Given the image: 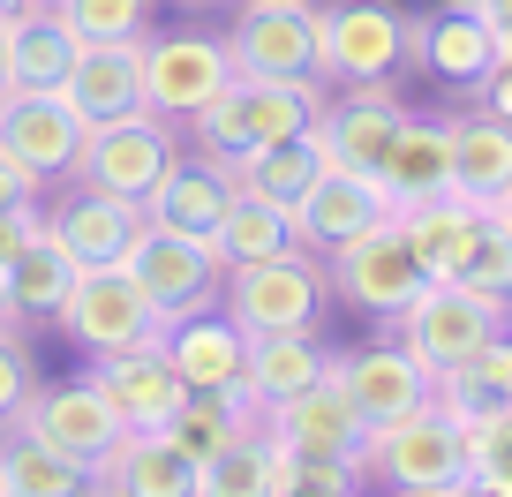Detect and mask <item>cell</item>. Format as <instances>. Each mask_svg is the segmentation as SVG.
I'll return each mask as SVG.
<instances>
[{"label": "cell", "instance_id": "obj_14", "mask_svg": "<svg viewBox=\"0 0 512 497\" xmlns=\"http://www.w3.org/2000/svg\"><path fill=\"white\" fill-rule=\"evenodd\" d=\"M234 83V53L226 38H204V31H174V38H144V106L151 113H189L204 106L211 91Z\"/></svg>", "mask_w": 512, "mask_h": 497}, {"label": "cell", "instance_id": "obj_12", "mask_svg": "<svg viewBox=\"0 0 512 497\" xmlns=\"http://www.w3.org/2000/svg\"><path fill=\"white\" fill-rule=\"evenodd\" d=\"M264 430H272L294 460H362V445H369V415L339 392V377L264 407Z\"/></svg>", "mask_w": 512, "mask_h": 497}, {"label": "cell", "instance_id": "obj_19", "mask_svg": "<svg viewBox=\"0 0 512 497\" xmlns=\"http://www.w3.org/2000/svg\"><path fill=\"white\" fill-rule=\"evenodd\" d=\"M91 385L106 392L113 407H121V422H128V430H166V415H174V407L189 400V385H181V369L166 362V347L98 354V362H91Z\"/></svg>", "mask_w": 512, "mask_h": 497}, {"label": "cell", "instance_id": "obj_39", "mask_svg": "<svg viewBox=\"0 0 512 497\" xmlns=\"http://www.w3.org/2000/svg\"><path fill=\"white\" fill-rule=\"evenodd\" d=\"M31 392H38V362H31V347H23V332L0 324V430H16Z\"/></svg>", "mask_w": 512, "mask_h": 497}, {"label": "cell", "instance_id": "obj_40", "mask_svg": "<svg viewBox=\"0 0 512 497\" xmlns=\"http://www.w3.org/2000/svg\"><path fill=\"white\" fill-rule=\"evenodd\" d=\"M362 482V460H294V497H347Z\"/></svg>", "mask_w": 512, "mask_h": 497}, {"label": "cell", "instance_id": "obj_23", "mask_svg": "<svg viewBox=\"0 0 512 497\" xmlns=\"http://www.w3.org/2000/svg\"><path fill=\"white\" fill-rule=\"evenodd\" d=\"M324 377H332V347L317 332H264V339H249V362H241V392L256 407H279L294 392L324 385Z\"/></svg>", "mask_w": 512, "mask_h": 497}, {"label": "cell", "instance_id": "obj_38", "mask_svg": "<svg viewBox=\"0 0 512 497\" xmlns=\"http://www.w3.org/2000/svg\"><path fill=\"white\" fill-rule=\"evenodd\" d=\"M452 279H460V287H475V294H497V302H512V234L490 219V226H482V241L467 249V264H460Z\"/></svg>", "mask_w": 512, "mask_h": 497}, {"label": "cell", "instance_id": "obj_3", "mask_svg": "<svg viewBox=\"0 0 512 497\" xmlns=\"http://www.w3.org/2000/svg\"><path fill=\"white\" fill-rule=\"evenodd\" d=\"M392 324H400V347L437 377V369H452V362H475L497 332H512V302L475 294V287H460V279H430Z\"/></svg>", "mask_w": 512, "mask_h": 497}, {"label": "cell", "instance_id": "obj_30", "mask_svg": "<svg viewBox=\"0 0 512 497\" xmlns=\"http://www.w3.org/2000/svg\"><path fill=\"white\" fill-rule=\"evenodd\" d=\"M226 196H234V181H226V166L211 159H174L159 174V189L144 196V219L151 226H174V234H211L226 211Z\"/></svg>", "mask_w": 512, "mask_h": 497}, {"label": "cell", "instance_id": "obj_1", "mask_svg": "<svg viewBox=\"0 0 512 497\" xmlns=\"http://www.w3.org/2000/svg\"><path fill=\"white\" fill-rule=\"evenodd\" d=\"M362 475L384 482V490H407V497H452V490H475V460H467V422H452L445 407H415L400 422H369V445H362Z\"/></svg>", "mask_w": 512, "mask_h": 497}, {"label": "cell", "instance_id": "obj_25", "mask_svg": "<svg viewBox=\"0 0 512 497\" xmlns=\"http://www.w3.org/2000/svg\"><path fill=\"white\" fill-rule=\"evenodd\" d=\"M68 287H76V257H68L46 226H38V234L16 249V264L0 272V317L53 324V317H61V302H68Z\"/></svg>", "mask_w": 512, "mask_h": 497}, {"label": "cell", "instance_id": "obj_33", "mask_svg": "<svg viewBox=\"0 0 512 497\" xmlns=\"http://www.w3.org/2000/svg\"><path fill=\"white\" fill-rule=\"evenodd\" d=\"M317 174H324V151L309 144V136H287V144H256L249 159H234L226 166V181L234 189H256V196H272V204H302L309 189H317Z\"/></svg>", "mask_w": 512, "mask_h": 497}, {"label": "cell", "instance_id": "obj_29", "mask_svg": "<svg viewBox=\"0 0 512 497\" xmlns=\"http://www.w3.org/2000/svg\"><path fill=\"white\" fill-rule=\"evenodd\" d=\"M482 226H490V211L467 204V196H430V204H407L400 211V234H407V249L422 257V272H430V279L460 272L467 249L482 241Z\"/></svg>", "mask_w": 512, "mask_h": 497}, {"label": "cell", "instance_id": "obj_22", "mask_svg": "<svg viewBox=\"0 0 512 497\" xmlns=\"http://www.w3.org/2000/svg\"><path fill=\"white\" fill-rule=\"evenodd\" d=\"M377 181H384V196H392V211L452 196V121H415V113H407V129L392 136Z\"/></svg>", "mask_w": 512, "mask_h": 497}, {"label": "cell", "instance_id": "obj_16", "mask_svg": "<svg viewBox=\"0 0 512 497\" xmlns=\"http://www.w3.org/2000/svg\"><path fill=\"white\" fill-rule=\"evenodd\" d=\"M392 219V196H384L377 174H354V166H324L317 189L294 204V226H302V249H324L332 257L339 241L369 234V226Z\"/></svg>", "mask_w": 512, "mask_h": 497}, {"label": "cell", "instance_id": "obj_18", "mask_svg": "<svg viewBox=\"0 0 512 497\" xmlns=\"http://www.w3.org/2000/svg\"><path fill=\"white\" fill-rule=\"evenodd\" d=\"M166 362L181 369L189 392H241V362H249V332L226 309H189L166 324Z\"/></svg>", "mask_w": 512, "mask_h": 497}, {"label": "cell", "instance_id": "obj_27", "mask_svg": "<svg viewBox=\"0 0 512 497\" xmlns=\"http://www.w3.org/2000/svg\"><path fill=\"white\" fill-rule=\"evenodd\" d=\"M512 189V121H497L490 106L460 113L452 121V196L490 211Z\"/></svg>", "mask_w": 512, "mask_h": 497}, {"label": "cell", "instance_id": "obj_21", "mask_svg": "<svg viewBox=\"0 0 512 497\" xmlns=\"http://www.w3.org/2000/svg\"><path fill=\"white\" fill-rule=\"evenodd\" d=\"M91 475L98 490H121V497H196V460L166 430H121V445Z\"/></svg>", "mask_w": 512, "mask_h": 497}, {"label": "cell", "instance_id": "obj_47", "mask_svg": "<svg viewBox=\"0 0 512 497\" xmlns=\"http://www.w3.org/2000/svg\"><path fill=\"white\" fill-rule=\"evenodd\" d=\"M23 8H38V0H0V16H23Z\"/></svg>", "mask_w": 512, "mask_h": 497}, {"label": "cell", "instance_id": "obj_36", "mask_svg": "<svg viewBox=\"0 0 512 497\" xmlns=\"http://www.w3.org/2000/svg\"><path fill=\"white\" fill-rule=\"evenodd\" d=\"M53 16H61L83 46H106V38H144L151 0H53Z\"/></svg>", "mask_w": 512, "mask_h": 497}, {"label": "cell", "instance_id": "obj_35", "mask_svg": "<svg viewBox=\"0 0 512 497\" xmlns=\"http://www.w3.org/2000/svg\"><path fill=\"white\" fill-rule=\"evenodd\" d=\"M181 121H189V136H196V159H211V166H234V159H249V151H256L249 106H241V76L226 83V91H211L204 106H189Z\"/></svg>", "mask_w": 512, "mask_h": 497}, {"label": "cell", "instance_id": "obj_11", "mask_svg": "<svg viewBox=\"0 0 512 497\" xmlns=\"http://www.w3.org/2000/svg\"><path fill=\"white\" fill-rule=\"evenodd\" d=\"M226 53H234V76H317V8L309 0H241Z\"/></svg>", "mask_w": 512, "mask_h": 497}, {"label": "cell", "instance_id": "obj_8", "mask_svg": "<svg viewBox=\"0 0 512 497\" xmlns=\"http://www.w3.org/2000/svg\"><path fill=\"white\" fill-rule=\"evenodd\" d=\"M121 272L151 294V309H159L166 324L189 317V309H211L219 302V279H226L204 234H174V226H151V219H144V234L128 241Z\"/></svg>", "mask_w": 512, "mask_h": 497}, {"label": "cell", "instance_id": "obj_46", "mask_svg": "<svg viewBox=\"0 0 512 497\" xmlns=\"http://www.w3.org/2000/svg\"><path fill=\"white\" fill-rule=\"evenodd\" d=\"M0 91H8V16H0Z\"/></svg>", "mask_w": 512, "mask_h": 497}, {"label": "cell", "instance_id": "obj_41", "mask_svg": "<svg viewBox=\"0 0 512 497\" xmlns=\"http://www.w3.org/2000/svg\"><path fill=\"white\" fill-rule=\"evenodd\" d=\"M38 196H46V181H38V174H31V166H23V159H16V151L0 144V211H31V204H38Z\"/></svg>", "mask_w": 512, "mask_h": 497}, {"label": "cell", "instance_id": "obj_37", "mask_svg": "<svg viewBox=\"0 0 512 497\" xmlns=\"http://www.w3.org/2000/svg\"><path fill=\"white\" fill-rule=\"evenodd\" d=\"M467 460H475V490L512 497V400L490 407L482 422H467Z\"/></svg>", "mask_w": 512, "mask_h": 497}, {"label": "cell", "instance_id": "obj_13", "mask_svg": "<svg viewBox=\"0 0 512 497\" xmlns=\"http://www.w3.org/2000/svg\"><path fill=\"white\" fill-rule=\"evenodd\" d=\"M0 144L16 151L38 181L68 174L83 151V113L68 106V91H31V83H8L0 91Z\"/></svg>", "mask_w": 512, "mask_h": 497}, {"label": "cell", "instance_id": "obj_44", "mask_svg": "<svg viewBox=\"0 0 512 497\" xmlns=\"http://www.w3.org/2000/svg\"><path fill=\"white\" fill-rule=\"evenodd\" d=\"M482 369H490L497 385H505V400H512V332H497L490 347H482Z\"/></svg>", "mask_w": 512, "mask_h": 497}, {"label": "cell", "instance_id": "obj_6", "mask_svg": "<svg viewBox=\"0 0 512 497\" xmlns=\"http://www.w3.org/2000/svg\"><path fill=\"white\" fill-rule=\"evenodd\" d=\"M53 324H61L68 347H83L91 362H98V354H128V347H159V339H166V317L151 309V294L136 287L121 264H106V272H76V287H68V302H61Z\"/></svg>", "mask_w": 512, "mask_h": 497}, {"label": "cell", "instance_id": "obj_45", "mask_svg": "<svg viewBox=\"0 0 512 497\" xmlns=\"http://www.w3.org/2000/svg\"><path fill=\"white\" fill-rule=\"evenodd\" d=\"M490 219H497V226H505V234H512V189H505V196H497V204H490Z\"/></svg>", "mask_w": 512, "mask_h": 497}, {"label": "cell", "instance_id": "obj_26", "mask_svg": "<svg viewBox=\"0 0 512 497\" xmlns=\"http://www.w3.org/2000/svg\"><path fill=\"white\" fill-rule=\"evenodd\" d=\"M407 61H422L437 83H460V91H475L482 68L497 61V31L467 8V0H452L445 16L415 23V46H407Z\"/></svg>", "mask_w": 512, "mask_h": 497}, {"label": "cell", "instance_id": "obj_31", "mask_svg": "<svg viewBox=\"0 0 512 497\" xmlns=\"http://www.w3.org/2000/svg\"><path fill=\"white\" fill-rule=\"evenodd\" d=\"M83 38L68 31L61 16H53V0H38V8H23V16H8V83H31V91H61L68 68H76Z\"/></svg>", "mask_w": 512, "mask_h": 497}, {"label": "cell", "instance_id": "obj_28", "mask_svg": "<svg viewBox=\"0 0 512 497\" xmlns=\"http://www.w3.org/2000/svg\"><path fill=\"white\" fill-rule=\"evenodd\" d=\"M204 241H211V257H219V272H234V264L302 249V226H294L287 204H272V196H256V189H234L226 211H219V226H211Z\"/></svg>", "mask_w": 512, "mask_h": 497}, {"label": "cell", "instance_id": "obj_32", "mask_svg": "<svg viewBox=\"0 0 512 497\" xmlns=\"http://www.w3.org/2000/svg\"><path fill=\"white\" fill-rule=\"evenodd\" d=\"M256 422H264V407H256L249 392H189V400L166 415V437L204 467V460H219L241 430H256Z\"/></svg>", "mask_w": 512, "mask_h": 497}, {"label": "cell", "instance_id": "obj_10", "mask_svg": "<svg viewBox=\"0 0 512 497\" xmlns=\"http://www.w3.org/2000/svg\"><path fill=\"white\" fill-rule=\"evenodd\" d=\"M16 430H31L38 445L68 452V460H83V467H98L113 445H121L128 422H121V407H113L91 377H68V385H38L31 392V407L16 415Z\"/></svg>", "mask_w": 512, "mask_h": 497}, {"label": "cell", "instance_id": "obj_34", "mask_svg": "<svg viewBox=\"0 0 512 497\" xmlns=\"http://www.w3.org/2000/svg\"><path fill=\"white\" fill-rule=\"evenodd\" d=\"M76 490H98V475L83 460L38 445L31 430L16 445H0V497H76Z\"/></svg>", "mask_w": 512, "mask_h": 497}, {"label": "cell", "instance_id": "obj_17", "mask_svg": "<svg viewBox=\"0 0 512 497\" xmlns=\"http://www.w3.org/2000/svg\"><path fill=\"white\" fill-rule=\"evenodd\" d=\"M46 234L61 241L68 257H76V272H106V264L128 257V241L144 234V204L106 196V189H91V181H83V189L46 219Z\"/></svg>", "mask_w": 512, "mask_h": 497}, {"label": "cell", "instance_id": "obj_20", "mask_svg": "<svg viewBox=\"0 0 512 497\" xmlns=\"http://www.w3.org/2000/svg\"><path fill=\"white\" fill-rule=\"evenodd\" d=\"M68 106L91 121H113V113H136L144 106V38H106V46H83L76 68H68Z\"/></svg>", "mask_w": 512, "mask_h": 497}, {"label": "cell", "instance_id": "obj_42", "mask_svg": "<svg viewBox=\"0 0 512 497\" xmlns=\"http://www.w3.org/2000/svg\"><path fill=\"white\" fill-rule=\"evenodd\" d=\"M475 98L497 113V121H512V53H497L490 68H482V83H475Z\"/></svg>", "mask_w": 512, "mask_h": 497}, {"label": "cell", "instance_id": "obj_4", "mask_svg": "<svg viewBox=\"0 0 512 497\" xmlns=\"http://www.w3.org/2000/svg\"><path fill=\"white\" fill-rule=\"evenodd\" d=\"M174 159H181L174 113L136 106V113H113V121H91V129H83V151H76V166H68V174L91 181V189H106V196H128V204H144Z\"/></svg>", "mask_w": 512, "mask_h": 497}, {"label": "cell", "instance_id": "obj_15", "mask_svg": "<svg viewBox=\"0 0 512 497\" xmlns=\"http://www.w3.org/2000/svg\"><path fill=\"white\" fill-rule=\"evenodd\" d=\"M332 377L369 422H400L415 407L437 400V377L400 347V339H377V347H354V354H332Z\"/></svg>", "mask_w": 512, "mask_h": 497}, {"label": "cell", "instance_id": "obj_7", "mask_svg": "<svg viewBox=\"0 0 512 497\" xmlns=\"http://www.w3.org/2000/svg\"><path fill=\"white\" fill-rule=\"evenodd\" d=\"M324 272H332V294H339V302H354L362 317H400V309L430 287L422 257L407 249V234H400V211H392L384 226H369V234L339 241Z\"/></svg>", "mask_w": 512, "mask_h": 497}, {"label": "cell", "instance_id": "obj_5", "mask_svg": "<svg viewBox=\"0 0 512 497\" xmlns=\"http://www.w3.org/2000/svg\"><path fill=\"white\" fill-rule=\"evenodd\" d=\"M415 46V23L392 0H332L317 8V76L324 83H392Z\"/></svg>", "mask_w": 512, "mask_h": 497}, {"label": "cell", "instance_id": "obj_2", "mask_svg": "<svg viewBox=\"0 0 512 497\" xmlns=\"http://www.w3.org/2000/svg\"><path fill=\"white\" fill-rule=\"evenodd\" d=\"M324 294H332V272H324L317 257H302V249L234 264V272L219 279V309L249 339H264V332H317Z\"/></svg>", "mask_w": 512, "mask_h": 497}, {"label": "cell", "instance_id": "obj_9", "mask_svg": "<svg viewBox=\"0 0 512 497\" xmlns=\"http://www.w3.org/2000/svg\"><path fill=\"white\" fill-rule=\"evenodd\" d=\"M400 129H407V106H400V91H392V83H339V98H324L309 144L324 151V166L377 174Z\"/></svg>", "mask_w": 512, "mask_h": 497}, {"label": "cell", "instance_id": "obj_43", "mask_svg": "<svg viewBox=\"0 0 512 497\" xmlns=\"http://www.w3.org/2000/svg\"><path fill=\"white\" fill-rule=\"evenodd\" d=\"M38 226H46V219H38V204H31V211H0V272L16 264V249L38 234Z\"/></svg>", "mask_w": 512, "mask_h": 497}, {"label": "cell", "instance_id": "obj_24", "mask_svg": "<svg viewBox=\"0 0 512 497\" xmlns=\"http://www.w3.org/2000/svg\"><path fill=\"white\" fill-rule=\"evenodd\" d=\"M196 497H294V452L256 422L219 460L196 467Z\"/></svg>", "mask_w": 512, "mask_h": 497}]
</instances>
